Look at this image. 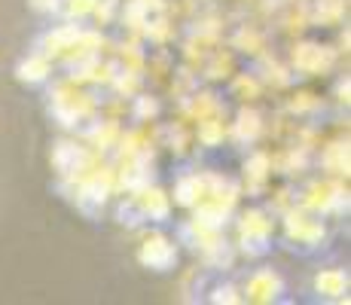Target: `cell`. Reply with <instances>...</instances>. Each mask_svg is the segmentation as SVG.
Masks as SVG:
<instances>
[{
  "label": "cell",
  "instance_id": "obj_1",
  "mask_svg": "<svg viewBox=\"0 0 351 305\" xmlns=\"http://www.w3.org/2000/svg\"><path fill=\"white\" fill-rule=\"evenodd\" d=\"M247 302H275L281 300L285 293V278H281L278 269H269V266H260L254 269L251 275L245 278V287H241Z\"/></svg>",
  "mask_w": 351,
  "mask_h": 305
},
{
  "label": "cell",
  "instance_id": "obj_2",
  "mask_svg": "<svg viewBox=\"0 0 351 305\" xmlns=\"http://www.w3.org/2000/svg\"><path fill=\"white\" fill-rule=\"evenodd\" d=\"M348 290H351V275L346 266H327L312 275V293L324 302L348 300Z\"/></svg>",
  "mask_w": 351,
  "mask_h": 305
}]
</instances>
